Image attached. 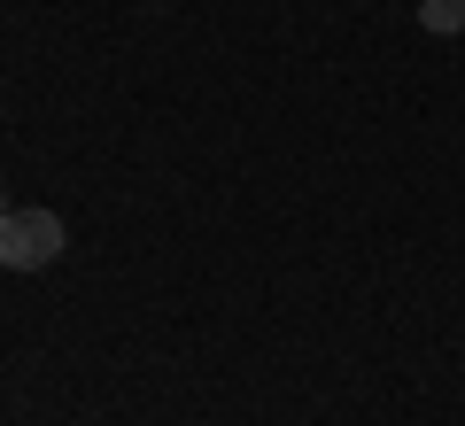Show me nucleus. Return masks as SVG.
I'll return each instance as SVG.
<instances>
[{
	"label": "nucleus",
	"instance_id": "1",
	"mask_svg": "<svg viewBox=\"0 0 465 426\" xmlns=\"http://www.w3.org/2000/svg\"><path fill=\"white\" fill-rule=\"evenodd\" d=\"M63 217L54 210H8L0 217V263H8V272H47L54 256H63Z\"/></svg>",
	"mask_w": 465,
	"mask_h": 426
},
{
	"label": "nucleus",
	"instance_id": "3",
	"mask_svg": "<svg viewBox=\"0 0 465 426\" xmlns=\"http://www.w3.org/2000/svg\"><path fill=\"white\" fill-rule=\"evenodd\" d=\"M0 217H8V186H0Z\"/></svg>",
	"mask_w": 465,
	"mask_h": 426
},
{
	"label": "nucleus",
	"instance_id": "2",
	"mask_svg": "<svg viewBox=\"0 0 465 426\" xmlns=\"http://www.w3.org/2000/svg\"><path fill=\"white\" fill-rule=\"evenodd\" d=\"M419 24L427 32H465V0H419Z\"/></svg>",
	"mask_w": 465,
	"mask_h": 426
}]
</instances>
